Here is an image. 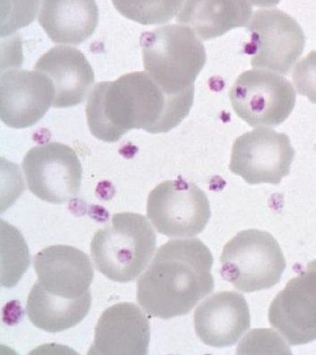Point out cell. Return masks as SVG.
I'll list each match as a JSON object with an SVG mask.
<instances>
[{
	"mask_svg": "<svg viewBox=\"0 0 316 355\" xmlns=\"http://www.w3.org/2000/svg\"><path fill=\"white\" fill-rule=\"evenodd\" d=\"M193 101L194 88L169 94L146 71H134L95 85L87 100V123L93 136L105 142L119 141L132 129L167 133L188 116Z\"/></svg>",
	"mask_w": 316,
	"mask_h": 355,
	"instance_id": "cell-1",
	"label": "cell"
},
{
	"mask_svg": "<svg viewBox=\"0 0 316 355\" xmlns=\"http://www.w3.org/2000/svg\"><path fill=\"white\" fill-rule=\"evenodd\" d=\"M213 263L211 250L200 239L166 242L137 282V302L151 318L186 315L213 291Z\"/></svg>",
	"mask_w": 316,
	"mask_h": 355,
	"instance_id": "cell-2",
	"label": "cell"
},
{
	"mask_svg": "<svg viewBox=\"0 0 316 355\" xmlns=\"http://www.w3.org/2000/svg\"><path fill=\"white\" fill-rule=\"evenodd\" d=\"M91 256L96 268L112 282H133L144 272L156 250V234L144 216L115 214L95 233Z\"/></svg>",
	"mask_w": 316,
	"mask_h": 355,
	"instance_id": "cell-3",
	"label": "cell"
},
{
	"mask_svg": "<svg viewBox=\"0 0 316 355\" xmlns=\"http://www.w3.org/2000/svg\"><path fill=\"white\" fill-rule=\"evenodd\" d=\"M146 73L169 94L194 88L204 67L206 51L188 27L171 24L144 33L141 40Z\"/></svg>",
	"mask_w": 316,
	"mask_h": 355,
	"instance_id": "cell-4",
	"label": "cell"
},
{
	"mask_svg": "<svg viewBox=\"0 0 316 355\" xmlns=\"http://www.w3.org/2000/svg\"><path fill=\"white\" fill-rule=\"evenodd\" d=\"M221 275L236 290H268L281 279L286 260L279 242L265 231H241L228 241L221 256Z\"/></svg>",
	"mask_w": 316,
	"mask_h": 355,
	"instance_id": "cell-5",
	"label": "cell"
},
{
	"mask_svg": "<svg viewBox=\"0 0 316 355\" xmlns=\"http://www.w3.org/2000/svg\"><path fill=\"white\" fill-rule=\"evenodd\" d=\"M229 98L236 115L252 128H274L292 112L296 92L284 76L254 68L238 77Z\"/></svg>",
	"mask_w": 316,
	"mask_h": 355,
	"instance_id": "cell-6",
	"label": "cell"
},
{
	"mask_svg": "<svg viewBox=\"0 0 316 355\" xmlns=\"http://www.w3.org/2000/svg\"><path fill=\"white\" fill-rule=\"evenodd\" d=\"M147 214L159 233L168 238H193L211 218L210 202L199 187L178 178L164 181L150 192Z\"/></svg>",
	"mask_w": 316,
	"mask_h": 355,
	"instance_id": "cell-7",
	"label": "cell"
},
{
	"mask_svg": "<svg viewBox=\"0 0 316 355\" xmlns=\"http://www.w3.org/2000/svg\"><path fill=\"white\" fill-rule=\"evenodd\" d=\"M251 64L288 74L304 52L305 35L295 19L276 9L255 12L246 26Z\"/></svg>",
	"mask_w": 316,
	"mask_h": 355,
	"instance_id": "cell-8",
	"label": "cell"
},
{
	"mask_svg": "<svg viewBox=\"0 0 316 355\" xmlns=\"http://www.w3.org/2000/svg\"><path fill=\"white\" fill-rule=\"evenodd\" d=\"M23 169L29 191L44 202L62 205L80 191L81 162L67 145L35 146L24 157Z\"/></svg>",
	"mask_w": 316,
	"mask_h": 355,
	"instance_id": "cell-9",
	"label": "cell"
},
{
	"mask_svg": "<svg viewBox=\"0 0 316 355\" xmlns=\"http://www.w3.org/2000/svg\"><path fill=\"white\" fill-rule=\"evenodd\" d=\"M294 150L287 135L257 128L234 143L229 169L249 185H279L290 173Z\"/></svg>",
	"mask_w": 316,
	"mask_h": 355,
	"instance_id": "cell-10",
	"label": "cell"
},
{
	"mask_svg": "<svg viewBox=\"0 0 316 355\" xmlns=\"http://www.w3.org/2000/svg\"><path fill=\"white\" fill-rule=\"evenodd\" d=\"M268 318L290 345L316 340V260L277 294L269 308Z\"/></svg>",
	"mask_w": 316,
	"mask_h": 355,
	"instance_id": "cell-11",
	"label": "cell"
},
{
	"mask_svg": "<svg viewBox=\"0 0 316 355\" xmlns=\"http://www.w3.org/2000/svg\"><path fill=\"white\" fill-rule=\"evenodd\" d=\"M54 85L37 70L10 69L0 76V118L9 128L35 125L53 106Z\"/></svg>",
	"mask_w": 316,
	"mask_h": 355,
	"instance_id": "cell-12",
	"label": "cell"
},
{
	"mask_svg": "<svg viewBox=\"0 0 316 355\" xmlns=\"http://www.w3.org/2000/svg\"><path fill=\"white\" fill-rule=\"evenodd\" d=\"M150 340V321L144 310L132 302H121L98 319L89 354L145 355Z\"/></svg>",
	"mask_w": 316,
	"mask_h": 355,
	"instance_id": "cell-13",
	"label": "cell"
},
{
	"mask_svg": "<svg viewBox=\"0 0 316 355\" xmlns=\"http://www.w3.org/2000/svg\"><path fill=\"white\" fill-rule=\"evenodd\" d=\"M38 282L49 293L65 299H78L89 293L94 269L86 253L67 245H54L34 258Z\"/></svg>",
	"mask_w": 316,
	"mask_h": 355,
	"instance_id": "cell-14",
	"label": "cell"
},
{
	"mask_svg": "<svg viewBox=\"0 0 316 355\" xmlns=\"http://www.w3.org/2000/svg\"><path fill=\"white\" fill-rule=\"evenodd\" d=\"M194 326L198 337L206 345H234L251 327L248 304L234 291L214 294L195 311Z\"/></svg>",
	"mask_w": 316,
	"mask_h": 355,
	"instance_id": "cell-15",
	"label": "cell"
},
{
	"mask_svg": "<svg viewBox=\"0 0 316 355\" xmlns=\"http://www.w3.org/2000/svg\"><path fill=\"white\" fill-rule=\"evenodd\" d=\"M35 70L51 80L54 108H69L83 103L91 92L94 71L79 49L57 46L38 60Z\"/></svg>",
	"mask_w": 316,
	"mask_h": 355,
	"instance_id": "cell-16",
	"label": "cell"
},
{
	"mask_svg": "<svg viewBox=\"0 0 316 355\" xmlns=\"http://www.w3.org/2000/svg\"><path fill=\"white\" fill-rule=\"evenodd\" d=\"M252 16L248 0H185L177 21L206 41L248 26Z\"/></svg>",
	"mask_w": 316,
	"mask_h": 355,
	"instance_id": "cell-17",
	"label": "cell"
},
{
	"mask_svg": "<svg viewBox=\"0 0 316 355\" xmlns=\"http://www.w3.org/2000/svg\"><path fill=\"white\" fill-rule=\"evenodd\" d=\"M98 16L95 0H43L38 21L54 43L76 46L94 34Z\"/></svg>",
	"mask_w": 316,
	"mask_h": 355,
	"instance_id": "cell-18",
	"label": "cell"
},
{
	"mask_svg": "<svg viewBox=\"0 0 316 355\" xmlns=\"http://www.w3.org/2000/svg\"><path fill=\"white\" fill-rule=\"evenodd\" d=\"M91 293L78 299H65L49 293L40 282L27 299L26 315L33 324L46 332L64 331L81 323L91 307Z\"/></svg>",
	"mask_w": 316,
	"mask_h": 355,
	"instance_id": "cell-19",
	"label": "cell"
},
{
	"mask_svg": "<svg viewBox=\"0 0 316 355\" xmlns=\"http://www.w3.org/2000/svg\"><path fill=\"white\" fill-rule=\"evenodd\" d=\"M115 9L143 26L168 23L182 9L185 0H112Z\"/></svg>",
	"mask_w": 316,
	"mask_h": 355,
	"instance_id": "cell-20",
	"label": "cell"
},
{
	"mask_svg": "<svg viewBox=\"0 0 316 355\" xmlns=\"http://www.w3.org/2000/svg\"><path fill=\"white\" fill-rule=\"evenodd\" d=\"M40 2L41 0H1V37L32 24L37 17Z\"/></svg>",
	"mask_w": 316,
	"mask_h": 355,
	"instance_id": "cell-21",
	"label": "cell"
},
{
	"mask_svg": "<svg viewBox=\"0 0 316 355\" xmlns=\"http://www.w3.org/2000/svg\"><path fill=\"white\" fill-rule=\"evenodd\" d=\"M292 80L297 92L316 104V51H310L295 66Z\"/></svg>",
	"mask_w": 316,
	"mask_h": 355,
	"instance_id": "cell-22",
	"label": "cell"
},
{
	"mask_svg": "<svg viewBox=\"0 0 316 355\" xmlns=\"http://www.w3.org/2000/svg\"><path fill=\"white\" fill-rule=\"evenodd\" d=\"M248 1L252 5H254V6L271 8L276 6L277 4L280 3L281 0H248Z\"/></svg>",
	"mask_w": 316,
	"mask_h": 355,
	"instance_id": "cell-23",
	"label": "cell"
}]
</instances>
